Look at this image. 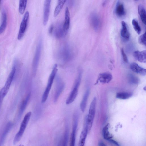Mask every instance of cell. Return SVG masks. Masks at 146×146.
<instances>
[{
  "instance_id": "4fadbf2b",
  "label": "cell",
  "mask_w": 146,
  "mask_h": 146,
  "mask_svg": "<svg viewBox=\"0 0 146 146\" xmlns=\"http://www.w3.org/2000/svg\"><path fill=\"white\" fill-rule=\"evenodd\" d=\"M131 69L134 72L145 76L146 74V69L140 66L136 63H132L130 65Z\"/></svg>"
},
{
  "instance_id": "8fae6325",
  "label": "cell",
  "mask_w": 146,
  "mask_h": 146,
  "mask_svg": "<svg viewBox=\"0 0 146 146\" xmlns=\"http://www.w3.org/2000/svg\"><path fill=\"white\" fill-rule=\"evenodd\" d=\"M133 54L134 58L139 61L141 62H146V50H143L141 51L136 50L133 52Z\"/></svg>"
},
{
  "instance_id": "44dd1931",
  "label": "cell",
  "mask_w": 146,
  "mask_h": 146,
  "mask_svg": "<svg viewBox=\"0 0 146 146\" xmlns=\"http://www.w3.org/2000/svg\"><path fill=\"white\" fill-rule=\"evenodd\" d=\"M12 125V123L11 122H9L7 124L2 133L0 140V146H1L3 143L7 135L11 129Z\"/></svg>"
},
{
  "instance_id": "6da1fadb",
  "label": "cell",
  "mask_w": 146,
  "mask_h": 146,
  "mask_svg": "<svg viewBox=\"0 0 146 146\" xmlns=\"http://www.w3.org/2000/svg\"><path fill=\"white\" fill-rule=\"evenodd\" d=\"M58 65L55 64L53 66L52 71L48 79L47 84L42 96L41 103L43 104L46 101L51 89L54 79L55 77L57 71Z\"/></svg>"
},
{
  "instance_id": "8d00e7d4",
  "label": "cell",
  "mask_w": 146,
  "mask_h": 146,
  "mask_svg": "<svg viewBox=\"0 0 146 146\" xmlns=\"http://www.w3.org/2000/svg\"><path fill=\"white\" fill-rule=\"evenodd\" d=\"M109 141H110V142H111V143H113L117 145H119L118 144V143L116 141H115L114 140H113L112 139H110L109 140Z\"/></svg>"
},
{
  "instance_id": "7a4b0ae2",
  "label": "cell",
  "mask_w": 146,
  "mask_h": 146,
  "mask_svg": "<svg viewBox=\"0 0 146 146\" xmlns=\"http://www.w3.org/2000/svg\"><path fill=\"white\" fill-rule=\"evenodd\" d=\"M31 115V111L27 112L25 115L22 121L19 131L16 134L13 141V143L15 145L20 140L27 127Z\"/></svg>"
},
{
  "instance_id": "4dcf8cb0",
  "label": "cell",
  "mask_w": 146,
  "mask_h": 146,
  "mask_svg": "<svg viewBox=\"0 0 146 146\" xmlns=\"http://www.w3.org/2000/svg\"><path fill=\"white\" fill-rule=\"evenodd\" d=\"M132 23L134 30L138 34H140L141 32V29L138 21L134 19L132 20Z\"/></svg>"
},
{
  "instance_id": "d6986e66",
  "label": "cell",
  "mask_w": 146,
  "mask_h": 146,
  "mask_svg": "<svg viewBox=\"0 0 146 146\" xmlns=\"http://www.w3.org/2000/svg\"><path fill=\"white\" fill-rule=\"evenodd\" d=\"M60 55L64 60H67L71 57L72 52L68 47L65 46L63 48L60 52Z\"/></svg>"
},
{
  "instance_id": "cb8c5ba5",
  "label": "cell",
  "mask_w": 146,
  "mask_h": 146,
  "mask_svg": "<svg viewBox=\"0 0 146 146\" xmlns=\"http://www.w3.org/2000/svg\"><path fill=\"white\" fill-rule=\"evenodd\" d=\"M138 10L139 14L142 22L145 25L146 23V13L144 7L141 4L138 5Z\"/></svg>"
},
{
  "instance_id": "52a82bcc",
  "label": "cell",
  "mask_w": 146,
  "mask_h": 146,
  "mask_svg": "<svg viewBox=\"0 0 146 146\" xmlns=\"http://www.w3.org/2000/svg\"><path fill=\"white\" fill-rule=\"evenodd\" d=\"M29 17V13L27 11L25 13L20 25L17 38L19 40L23 37L27 27Z\"/></svg>"
},
{
  "instance_id": "603a6c76",
  "label": "cell",
  "mask_w": 146,
  "mask_h": 146,
  "mask_svg": "<svg viewBox=\"0 0 146 146\" xmlns=\"http://www.w3.org/2000/svg\"><path fill=\"white\" fill-rule=\"evenodd\" d=\"M89 93V90L88 89H87L84 95L83 99L80 104V108L83 112H84L85 111Z\"/></svg>"
},
{
  "instance_id": "ffe728a7",
  "label": "cell",
  "mask_w": 146,
  "mask_h": 146,
  "mask_svg": "<svg viewBox=\"0 0 146 146\" xmlns=\"http://www.w3.org/2000/svg\"><path fill=\"white\" fill-rule=\"evenodd\" d=\"M91 24L96 30H98L100 26V19L98 16L95 14H92L90 17Z\"/></svg>"
},
{
  "instance_id": "d590c367",
  "label": "cell",
  "mask_w": 146,
  "mask_h": 146,
  "mask_svg": "<svg viewBox=\"0 0 146 146\" xmlns=\"http://www.w3.org/2000/svg\"><path fill=\"white\" fill-rule=\"evenodd\" d=\"M54 26L52 24L50 27L49 29V32L50 34H51L53 30Z\"/></svg>"
},
{
  "instance_id": "e0dca14e",
  "label": "cell",
  "mask_w": 146,
  "mask_h": 146,
  "mask_svg": "<svg viewBox=\"0 0 146 146\" xmlns=\"http://www.w3.org/2000/svg\"><path fill=\"white\" fill-rule=\"evenodd\" d=\"M121 35L125 40H128L129 38V34L126 23L123 21H121Z\"/></svg>"
},
{
  "instance_id": "83f0119b",
  "label": "cell",
  "mask_w": 146,
  "mask_h": 146,
  "mask_svg": "<svg viewBox=\"0 0 146 146\" xmlns=\"http://www.w3.org/2000/svg\"><path fill=\"white\" fill-rule=\"evenodd\" d=\"M109 124H107L103 128L102 130V134L104 139L109 140L112 138L111 135L109 131Z\"/></svg>"
},
{
  "instance_id": "484cf974",
  "label": "cell",
  "mask_w": 146,
  "mask_h": 146,
  "mask_svg": "<svg viewBox=\"0 0 146 146\" xmlns=\"http://www.w3.org/2000/svg\"><path fill=\"white\" fill-rule=\"evenodd\" d=\"M69 136V129L67 125L66 126L63 137L62 141V146H67Z\"/></svg>"
},
{
  "instance_id": "9c48e42d",
  "label": "cell",
  "mask_w": 146,
  "mask_h": 146,
  "mask_svg": "<svg viewBox=\"0 0 146 146\" xmlns=\"http://www.w3.org/2000/svg\"><path fill=\"white\" fill-rule=\"evenodd\" d=\"M51 0H45L44 5L43 24L45 25L48 22L50 8Z\"/></svg>"
},
{
  "instance_id": "d6a6232c",
  "label": "cell",
  "mask_w": 146,
  "mask_h": 146,
  "mask_svg": "<svg viewBox=\"0 0 146 146\" xmlns=\"http://www.w3.org/2000/svg\"><path fill=\"white\" fill-rule=\"evenodd\" d=\"M129 79L130 82L133 84H137L138 83V78L132 74H129Z\"/></svg>"
},
{
  "instance_id": "74e56055",
  "label": "cell",
  "mask_w": 146,
  "mask_h": 146,
  "mask_svg": "<svg viewBox=\"0 0 146 146\" xmlns=\"http://www.w3.org/2000/svg\"><path fill=\"white\" fill-rule=\"evenodd\" d=\"M99 146H106L102 142H101L99 143Z\"/></svg>"
},
{
  "instance_id": "5b68a950",
  "label": "cell",
  "mask_w": 146,
  "mask_h": 146,
  "mask_svg": "<svg viewBox=\"0 0 146 146\" xmlns=\"http://www.w3.org/2000/svg\"><path fill=\"white\" fill-rule=\"evenodd\" d=\"M42 45V41L40 39L36 46V52L32 63V70L33 74H36L41 53Z\"/></svg>"
},
{
  "instance_id": "5bb4252c",
  "label": "cell",
  "mask_w": 146,
  "mask_h": 146,
  "mask_svg": "<svg viewBox=\"0 0 146 146\" xmlns=\"http://www.w3.org/2000/svg\"><path fill=\"white\" fill-rule=\"evenodd\" d=\"M65 18L63 27L64 33L66 35L69 29L70 24V13L68 7H66L65 9Z\"/></svg>"
},
{
  "instance_id": "1f68e13d",
  "label": "cell",
  "mask_w": 146,
  "mask_h": 146,
  "mask_svg": "<svg viewBox=\"0 0 146 146\" xmlns=\"http://www.w3.org/2000/svg\"><path fill=\"white\" fill-rule=\"evenodd\" d=\"M146 32L139 36L138 39L139 43L143 45H146Z\"/></svg>"
},
{
  "instance_id": "4316f807",
  "label": "cell",
  "mask_w": 146,
  "mask_h": 146,
  "mask_svg": "<svg viewBox=\"0 0 146 146\" xmlns=\"http://www.w3.org/2000/svg\"><path fill=\"white\" fill-rule=\"evenodd\" d=\"M65 35L63 26L61 25H58L56 28L55 31V35L56 37L57 38H60Z\"/></svg>"
},
{
  "instance_id": "30bf717a",
  "label": "cell",
  "mask_w": 146,
  "mask_h": 146,
  "mask_svg": "<svg viewBox=\"0 0 146 146\" xmlns=\"http://www.w3.org/2000/svg\"><path fill=\"white\" fill-rule=\"evenodd\" d=\"M55 90L54 98V102H56L57 101L59 96L63 90L65 84L62 82L60 79H58L57 83Z\"/></svg>"
},
{
  "instance_id": "836d02e7",
  "label": "cell",
  "mask_w": 146,
  "mask_h": 146,
  "mask_svg": "<svg viewBox=\"0 0 146 146\" xmlns=\"http://www.w3.org/2000/svg\"><path fill=\"white\" fill-rule=\"evenodd\" d=\"M121 52L124 61L125 62L127 63L128 62L127 58L123 48H121Z\"/></svg>"
},
{
  "instance_id": "7c38bea8",
  "label": "cell",
  "mask_w": 146,
  "mask_h": 146,
  "mask_svg": "<svg viewBox=\"0 0 146 146\" xmlns=\"http://www.w3.org/2000/svg\"><path fill=\"white\" fill-rule=\"evenodd\" d=\"M112 78V75L109 73L104 72L100 74L98 77V80L102 83H108L110 82Z\"/></svg>"
},
{
  "instance_id": "d4e9b609",
  "label": "cell",
  "mask_w": 146,
  "mask_h": 146,
  "mask_svg": "<svg viewBox=\"0 0 146 146\" xmlns=\"http://www.w3.org/2000/svg\"><path fill=\"white\" fill-rule=\"evenodd\" d=\"M66 1L65 0L58 1L57 4L54 11V17H56L59 14Z\"/></svg>"
},
{
  "instance_id": "f35d334b",
  "label": "cell",
  "mask_w": 146,
  "mask_h": 146,
  "mask_svg": "<svg viewBox=\"0 0 146 146\" xmlns=\"http://www.w3.org/2000/svg\"><path fill=\"white\" fill-rule=\"evenodd\" d=\"M24 146V145H22V144H20V145H19V146Z\"/></svg>"
},
{
  "instance_id": "f546056e",
  "label": "cell",
  "mask_w": 146,
  "mask_h": 146,
  "mask_svg": "<svg viewBox=\"0 0 146 146\" xmlns=\"http://www.w3.org/2000/svg\"><path fill=\"white\" fill-rule=\"evenodd\" d=\"M27 1L26 0H20L19 2V11L20 13L23 14L24 13L26 8Z\"/></svg>"
},
{
  "instance_id": "ac0fdd59",
  "label": "cell",
  "mask_w": 146,
  "mask_h": 146,
  "mask_svg": "<svg viewBox=\"0 0 146 146\" xmlns=\"http://www.w3.org/2000/svg\"><path fill=\"white\" fill-rule=\"evenodd\" d=\"M30 96L31 94L30 93L28 94L22 102L21 104L19 111L18 115V118H20L21 117L25 111L27 104L29 100Z\"/></svg>"
},
{
  "instance_id": "9a60e30c",
  "label": "cell",
  "mask_w": 146,
  "mask_h": 146,
  "mask_svg": "<svg viewBox=\"0 0 146 146\" xmlns=\"http://www.w3.org/2000/svg\"><path fill=\"white\" fill-rule=\"evenodd\" d=\"M88 131V130L87 126L86 124L84 123V128L80 135L78 146H85V141Z\"/></svg>"
},
{
  "instance_id": "3957f363",
  "label": "cell",
  "mask_w": 146,
  "mask_h": 146,
  "mask_svg": "<svg viewBox=\"0 0 146 146\" xmlns=\"http://www.w3.org/2000/svg\"><path fill=\"white\" fill-rule=\"evenodd\" d=\"M96 98L95 97L92 102L88 113L86 117L85 123L86 125L88 131L90 130L92 125L95 113Z\"/></svg>"
},
{
  "instance_id": "ba28073f",
  "label": "cell",
  "mask_w": 146,
  "mask_h": 146,
  "mask_svg": "<svg viewBox=\"0 0 146 146\" xmlns=\"http://www.w3.org/2000/svg\"><path fill=\"white\" fill-rule=\"evenodd\" d=\"M16 71V66L15 65H14L8 77L4 87L2 88L3 90V95L4 97L6 95L9 91L15 75Z\"/></svg>"
},
{
  "instance_id": "7402d4cb",
  "label": "cell",
  "mask_w": 146,
  "mask_h": 146,
  "mask_svg": "<svg viewBox=\"0 0 146 146\" xmlns=\"http://www.w3.org/2000/svg\"><path fill=\"white\" fill-rule=\"evenodd\" d=\"M7 15L6 11L3 10L2 13V22L0 26V35L5 30L7 26Z\"/></svg>"
},
{
  "instance_id": "e575fe53",
  "label": "cell",
  "mask_w": 146,
  "mask_h": 146,
  "mask_svg": "<svg viewBox=\"0 0 146 146\" xmlns=\"http://www.w3.org/2000/svg\"><path fill=\"white\" fill-rule=\"evenodd\" d=\"M4 96L3 95V90L2 88L0 91V110L2 105L3 101Z\"/></svg>"
},
{
  "instance_id": "2e32d148",
  "label": "cell",
  "mask_w": 146,
  "mask_h": 146,
  "mask_svg": "<svg viewBox=\"0 0 146 146\" xmlns=\"http://www.w3.org/2000/svg\"><path fill=\"white\" fill-rule=\"evenodd\" d=\"M115 11L116 14L119 17L124 15L125 11L123 3L120 1L117 2L115 7Z\"/></svg>"
},
{
  "instance_id": "8992f818",
  "label": "cell",
  "mask_w": 146,
  "mask_h": 146,
  "mask_svg": "<svg viewBox=\"0 0 146 146\" xmlns=\"http://www.w3.org/2000/svg\"><path fill=\"white\" fill-rule=\"evenodd\" d=\"M78 114L77 112H75L73 115L72 131L70 138V146H75L76 133L78 125Z\"/></svg>"
},
{
  "instance_id": "f1b7e54d",
  "label": "cell",
  "mask_w": 146,
  "mask_h": 146,
  "mask_svg": "<svg viewBox=\"0 0 146 146\" xmlns=\"http://www.w3.org/2000/svg\"><path fill=\"white\" fill-rule=\"evenodd\" d=\"M132 96L131 93L127 92H119L117 93L116 97L118 99L125 100L130 98Z\"/></svg>"
},
{
  "instance_id": "ab89813d",
  "label": "cell",
  "mask_w": 146,
  "mask_h": 146,
  "mask_svg": "<svg viewBox=\"0 0 146 146\" xmlns=\"http://www.w3.org/2000/svg\"><path fill=\"white\" fill-rule=\"evenodd\" d=\"M1 1L0 0V6L1 4Z\"/></svg>"
},
{
  "instance_id": "277c9868",
  "label": "cell",
  "mask_w": 146,
  "mask_h": 146,
  "mask_svg": "<svg viewBox=\"0 0 146 146\" xmlns=\"http://www.w3.org/2000/svg\"><path fill=\"white\" fill-rule=\"evenodd\" d=\"M81 74L79 73L75 81L73 89L66 101V104H69L73 102L78 94V89L81 81Z\"/></svg>"
}]
</instances>
